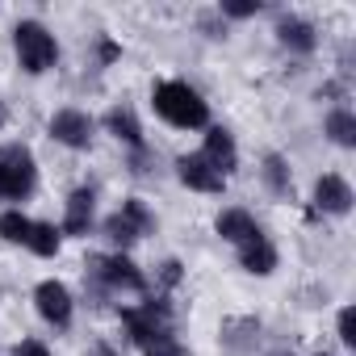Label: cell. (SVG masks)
Segmentation results:
<instances>
[{"label": "cell", "mask_w": 356, "mask_h": 356, "mask_svg": "<svg viewBox=\"0 0 356 356\" xmlns=\"http://www.w3.org/2000/svg\"><path fill=\"white\" fill-rule=\"evenodd\" d=\"M122 323H126V331H130V339H134L138 348L151 343V339H159V335H172V310H168L163 302L126 306V310H122Z\"/></svg>", "instance_id": "5b68a950"}, {"label": "cell", "mask_w": 356, "mask_h": 356, "mask_svg": "<svg viewBox=\"0 0 356 356\" xmlns=\"http://www.w3.org/2000/svg\"><path fill=\"white\" fill-rule=\"evenodd\" d=\"M92 356H113V352H109V348H97V352H92Z\"/></svg>", "instance_id": "4316f807"}, {"label": "cell", "mask_w": 356, "mask_h": 356, "mask_svg": "<svg viewBox=\"0 0 356 356\" xmlns=\"http://www.w3.org/2000/svg\"><path fill=\"white\" fill-rule=\"evenodd\" d=\"M13 51H17V59H22V67H26L30 76L51 72L55 59H59V42H55V34H51L42 22H17V30H13Z\"/></svg>", "instance_id": "7a4b0ae2"}, {"label": "cell", "mask_w": 356, "mask_h": 356, "mask_svg": "<svg viewBox=\"0 0 356 356\" xmlns=\"http://www.w3.org/2000/svg\"><path fill=\"white\" fill-rule=\"evenodd\" d=\"M151 231H155V214H151L138 197H126L122 210L105 218V235H109V243H118V248H130L134 239H143V235H151Z\"/></svg>", "instance_id": "277c9868"}, {"label": "cell", "mask_w": 356, "mask_h": 356, "mask_svg": "<svg viewBox=\"0 0 356 356\" xmlns=\"http://www.w3.org/2000/svg\"><path fill=\"white\" fill-rule=\"evenodd\" d=\"M159 277H163V285H176V281H181V260H168Z\"/></svg>", "instance_id": "d4e9b609"}, {"label": "cell", "mask_w": 356, "mask_h": 356, "mask_svg": "<svg viewBox=\"0 0 356 356\" xmlns=\"http://www.w3.org/2000/svg\"><path fill=\"white\" fill-rule=\"evenodd\" d=\"M264 5H260V0H227V5H222V13L227 17H256Z\"/></svg>", "instance_id": "7402d4cb"}, {"label": "cell", "mask_w": 356, "mask_h": 356, "mask_svg": "<svg viewBox=\"0 0 356 356\" xmlns=\"http://www.w3.org/2000/svg\"><path fill=\"white\" fill-rule=\"evenodd\" d=\"M339 339H343L348 348L356 343V310H352V306H343V310H339Z\"/></svg>", "instance_id": "603a6c76"}, {"label": "cell", "mask_w": 356, "mask_h": 356, "mask_svg": "<svg viewBox=\"0 0 356 356\" xmlns=\"http://www.w3.org/2000/svg\"><path fill=\"white\" fill-rule=\"evenodd\" d=\"M118 55H122V47H118V42H109V38H101V59H105V63H113Z\"/></svg>", "instance_id": "484cf974"}, {"label": "cell", "mask_w": 356, "mask_h": 356, "mask_svg": "<svg viewBox=\"0 0 356 356\" xmlns=\"http://www.w3.org/2000/svg\"><path fill=\"white\" fill-rule=\"evenodd\" d=\"M13 356H51V348H47L42 339H22V343L13 348Z\"/></svg>", "instance_id": "cb8c5ba5"}, {"label": "cell", "mask_w": 356, "mask_h": 356, "mask_svg": "<svg viewBox=\"0 0 356 356\" xmlns=\"http://www.w3.org/2000/svg\"><path fill=\"white\" fill-rule=\"evenodd\" d=\"M30 227H34V218H26L22 210H5V214H0V239H9V243H22L26 248Z\"/></svg>", "instance_id": "ffe728a7"}, {"label": "cell", "mask_w": 356, "mask_h": 356, "mask_svg": "<svg viewBox=\"0 0 356 356\" xmlns=\"http://www.w3.org/2000/svg\"><path fill=\"white\" fill-rule=\"evenodd\" d=\"M314 356H331V352H314Z\"/></svg>", "instance_id": "f546056e"}, {"label": "cell", "mask_w": 356, "mask_h": 356, "mask_svg": "<svg viewBox=\"0 0 356 356\" xmlns=\"http://www.w3.org/2000/svg\"><path fill=\"white\" fill-rule=\"evenodd\" d=\"M51 138L63 143V147H72V151H84L92 143V118L84 109H59L51 118Z\"/></svg>", "instance_id": "52a82bcc"}, {"label": "cell", "mask_w": 356, "mask_h": 356, "mask_svg": "<svg viewBox=\"0 0 356 356\" xmlns=\"http://www.w3.org/2000/svg\"><path fill=\"white\" fill-rule=\"evenodd\" d=\"M34 185H38V168H34L30 147H22V143L0 147V197L22 202L34 193Z\"/></svg>", "instance_id": "3957f363"}, {"label": "cell", "mask_w": 356, "mask_h": 356, "mask_svg": "<svg viewBox=\"0 0 356 356\" xmlns=\"http://www.w3.org/2000/svg\"><path fill=\"white\" fill-rule=\"evenodd\" d=\"M105 126H109V134H113V138H122V143H130V147H138V151H143V126H138L134 109H126V105L109 109V113H105Z\"/></svg>", "instance_id": "2e32d148"}, {"label": "cell", "mask_w": 356, "mask_h": 356, "mask_svg": "<svg viewBox=\"0 0 356 356\" xmlns=\"http://www.w3.org/2000/svg\"><path fill=\"white\" fill-rule=\"evenodd\" d=\"M327 134H331V143H339V147H356V118H352L348 109H331V113H327Z\"/></svg>", "instance_id": "e0dca14e"}, {"label": "cell", "mask_w": 356, "mask_h": 356, "mask_svg": "<svg viewBox=\"0 0 356 356\" xmlns=\"http://www.w3.org/2000/svg\"><path fill=\"white\" fill-rule=\"evenodd\" d=\"M273 356H289V352H273Z\"/></svg>", "instance_id": "f1b7e54d"}, {"label": "cell", "mask_w": 356, "mask_h": 356, "mask_svg": "<svg viewBox=\"0 0 356 356\" xmlns=\"http://www.w3.org/2000/svg\"><path fill=\"white\" fill-rule=\"evenodd\" d=\"M59 243H63V239H59V231H55L51 222H34V227H30L26 248H30L34 256H55V252H59Z\"/></svg>", "instance_id": "d6986e66"}, {"label": "cell", "mask_w": 356, "mask_h": 356, "mask_svg": "<svg viewBox=\"0 0 356 356\" xmlns=\"http://www.w3.org/2000/svg\"><path fill=\"white\" fill-rule=\"evenodd\" d=\"M314 210L323 214H348L352 210V185L343 181V176H318L314 181Z\"/></svg>", "instance_id": "30bf717a"}, {"label": "cell", "mask_w": 356, "mask_h": 356, "mask_svg": "<svg viewBox=\"0 0 356 356\" xmlns=\"http://www.w3.org/2000/svg\"><path fill=\"white\" fill-rule=\"evenodd\" d=\"M277 38H281V47H289L293 55H310V51L318 47L314 26L302 22V17H281V22H277Z\"/></svg>", "instance_id": "5bb4252c"}, {"label": "cell", "mask_w": 356, "mask_h": 356, "mask_svg": "<svg viewBox=\"0 0 356 356\" xmlns=\"http://www.w3.org/2000/svg\"><path fill=\"white\" fill-rule=\"evenodd\" d=\"M264 181H268V189L277 193V197H285L289 193V185H293V176H289V163L273 151V155H264Z\"/></svg>", "instance_id": "ac0fdd59"}, {"label": "cell", "mask_w": 356, "mask_h": 356, "mask_svg": "<svg viewBox=\"0 0 356 356\" xmlns=\"http://www.w3.org/2000/svg\"><path fill=\"white\" fill-rule=\"evenodd\" d=\"M0 126H5V105H0Z\"/></svg>", "instance_id": "83f0119b"}, {"label": "cell", "mask_w": 356, "mask_h": 356, "mask_svg": "<svg viewBox=\"0 0 356 356\" xmlns=\"http://www.w3.org/2000/svg\"><path fill=\"white\" fill-rule=\"evenodd\" d=\"M239 264H243L252 277H273V273H277V248L264 239V231L239 248Z\"/></svg>", "instance_id": "4fadbf2b"}, {"label": "cell", "mask_w": 356, "mask_h": 356, "mask_svg": "<svg viewBox=\"0 0 356 356\" xmlns=\"http://www.w3.org/2000/svg\"><path fill=\"white\" fill-rule=\"evenodd\" d=\"M202 159L218 172V176H231L235 168H239V151H235V138H231V130H222V126H214L210 134H206V151H202Z\"/></svg>", "instance_id": "8fae6325"}, {"label": "cell", "mask_w": 356, "mask_h": 356, "mask_svg": "<svg viewBox=\"0 0 356 356\" xmlns=\"http://www.w3.org/2000/svg\"><path fill=\"white\" fill-rule=\"evenodd\" d=\"M92 277L105 285V289H126V293H143L147 289V277L138 273V264L122 252H109V256H92Z\"/></svg>", "instance_id": "8992f818"}, {"label": "cell", "mask_w": 356, "mask_h": 356, "mask_svg": "<svg viewBox=\"0 0 356 356\" xmlns=\"http://www.w3.org/2000/svg\"><path fill=\"white\" fill-rule=\"evenodd\" d=\"M92 214H97V193H92V189H76V193L67 197V210H63V231H59V235H88Z\"/></svg>", "instance_id": "7c38bea8"}, {"label": "cell", "mask_w": 356, "mask_h": 356, "mask_svg": "<svg viewBox=\"0 0 356 356\" xmlns=\"http://www.w3.org/2000/svg\"><path fill=\"white\" fill-rule=\"evenodd\" d=\"M143 356H185V348L176 343V335H159V339L143 343Z\"/></svg>", "instance_id": "44dd1931"}, {"label": "cell", "mask_w": 356, "mask_h": 356, "mask_svg": "<svg viewBox=\"0 0 356 356\" xmlns=\"http://www.w3.org/2000/svg\"><path fill=\"white\" fill-rule=\"evenodd\" d=\"M214 231H218L227 243H235V248H243L248 239L260 235V227H256V218H252L248 210H222L218 222H214Z\"/></svg>", "instance_id": "9a60e30c"}, {"label": "cell", "mask_w": 356, "mask_h": 356, "mask_svg": "<svg viewBox=\"0 0 356 356\" xmlns=\"http://www.w3.org/2000/svg\"><path fill=\"white\" fill-rule=\"evenodd\" d=\"M34 302H38V314L51 323V327H67L72 323V293L63 281H42L34 289Z\"/></svg>", "instance_id": "ba28073f"}, {"label": "cell", "mask_w": 356, "mask_h": 356, "mask_svg": "<svg viewBox=\"0 0 356 356\" xmlns=\"http://www.w3.org/2000/svg\"><path fill=\"white\" fill-rule=\"evenodd\" d=\"M176 176H181V185H189L197 193H222V185H227V176H218L202 155H181L176 159Z\"/></svg>", "instance_id": "9c48e42d"}, {"label": "cell", "mask_w": 356, "mask_h": 356, "mask_svg": "<svg viewBox=\"0 0 356 356\" xmlns=\"http://www.w3.org/2000/svg\"><path fill=\"white\" fill-rule=\"evenodd\" d=\"M151 105H155V113H159L163 122L181 126V130H197V126L210 122V105H206L202 92L189 88L185 80H163V84H155Z\"/></svg>", "instance_id": "6da1fadb"}]
</instances>
